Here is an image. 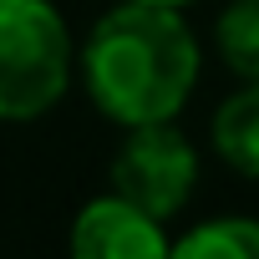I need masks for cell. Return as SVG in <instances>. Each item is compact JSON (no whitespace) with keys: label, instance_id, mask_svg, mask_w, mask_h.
<instances>
[{"label":"cell","instance_id":"obj_1","mask_svg":"<svg viewBox=\"0 0 259 259\" xmlns=\"http://www.w3.org/2000/svg\"><path fill=\"white\" fill-rule=\"evenodd\" d=\"M198 71H203L198 36L173 6L117 0L76 46V76L92 107L122 133L148 122H178V112L198 87Z\"/></svg>","mask_w":259,"mask_h":259},{"label":"cell","instance_id":"obj_2","mask_svg":"<svg viewBox=\"0 0 259 259\" xmlns=\"http://www.w3.org/2000/svg\"><path fill=\"white\" fill-rule=\"evenodd\" d=\"M76 81V41L51 0H0V122H36Z\"/></svg>","mask_w":259,"mask_h":259},{"label":"cell","instance_id":"obj_3","mask_svg":"<svg viewBox=\"0 0 259 259\" xmlns=\"http://www.w3.org/2000/svg\"><path fill=\"white\" fill-rule=\"evenodd\" d=\"M198 188V148L173 122L127 127V138L112 153V193L133 198L153 219H178Z\"/></svg>","mask_w":259,"mask_h":259},{"label":"cell","instance_id":"obj_4","mask_svg":"<svg viewBox=\"0 0 259 259\" xmlns=\"http://www.w3.org/2000/svg\"><path fill=\"white\" fill-rule=\"evenodd\" d=\"M71 254L76 259H163V254H173V239L163 234V219H153L133 198L102 193L76 208Z\"/></svg>","mask_w":259,"mask_h":259},{"label":"cell","instance_id":"obj_5","mask_svg":"<svg viewBox=\"0 0 259 259\" xmlns=\"http://www.w3.org/2000/svg\"><path fill=\"white\" fill-rule=\"evenodd\" d=\"M208 138L224 168H234L239 178H259V81H239L219 102Z\"/></svg>","mask_w":259,"mask_h":259},{"label":"cell","instance_id":"obj_6","mask_svg":"<svg viewBox=\"0 0 259 259\" xmlns=\"http://www.w3.org/2000/svg\"><path fill=\"white\" fill-rule=\"evenodd\" d=\"M173 254H183V259H259V219H249V213L198 219L188 234L173 239Z\"/></svg>","mask_w":259,"mask_h":259},{"label":"cell","instance_id":"obj_7","mask_svg":"<svg viewBox=\"0 0 259 259\" xmlns=\"http://www.w3.org/2000/svg\"><path fill=\"white\" fill-rule=\"evenodd\" d=\"M213 46L239 81H259V0H229L213 21Z\"/></svg>","mask_w":259,"mask_h":259},{"label":"cell","instance_id":"obj_8","mask_svg":"<svg viewBox=\"0 0 259 259\" xmlns=\"http://www.w3.org/2000/svg\"><path fill=\"white\" fill-rule=\"evenodd\" d=\"M133 6H173V11H183V6H193V0H133Z\"/></svg>","mask_w":259,"mask_h":259}]
</instances>
